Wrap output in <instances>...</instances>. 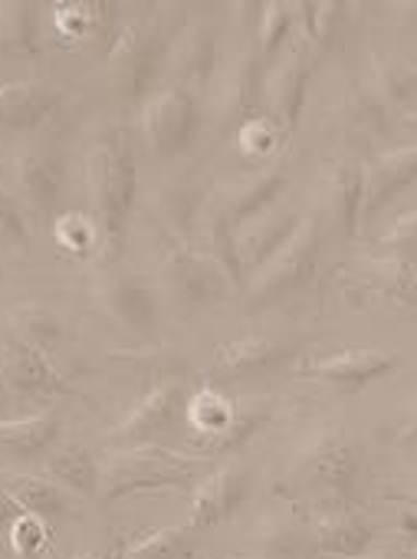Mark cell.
Returning <instances> with one entry per match:
<instances>
[{
	"instance_id": "7bdbcfd3",
	"label": "cell",
	"mask_w": 417,
	"mask_h": 559,
	"mask_svg": "<svg viewBox=\"0 0 417 559\" xmlns=\"http://www.w3.org/2000/svg\"><path fill=\"white\" fill-rule=\"evenodd\" d=\"M397 536L404 539V546H407V549H414V552H417V510L404 507V513H401V526H397Z\"/></svg>"
},
{
	"instance_id": "e575fe53",
	"label": "cell",
	"mask_w": 417,
	"mask_h": 559,
	"mask_svg": "<svg viewBox=\"0 0 417 559\" xmlns=\"http://www.w3.org/2000/svg\"><path fill=\"white\" fill-rule=\"evenodd\" d=\"M122 559H194L191 530L162 526L132 533L129 539H122Z\"/></svg>"
},
{
	"instance_id": "9a60e30c",
	"label": "cell",
	"mask_w": 417,
	"mask_h": 559,
	"mask_svg": "<svg viewBox=\"0 0 417 559\" xmlns=\"http://www.w3.org/2000/svg\"><path fill=\"white\" fill-rule=\"evenodd\" d=\"M361 191H365L361 158L345 155L329 162L319 181L322 230H332L335 237H355L361 221Z\"/></svg>"
},
{
	"instance_id": "52a82bcc",
	"label": "cell",
	"mask_w": 417,
	"mask_h": 559,
	"mask_svg": "<svg viewBox=\"0 0 417 559\" xmlns=\"http://www.w3.org/2000/svg\"><path fill=\"white\" fill-rule=\"evenodd\" d=\"M188 382L181 379H162L155 389H148V395L129 412V418L109 435V448L112 451H126V448H165V438L184 425V412H188Z\"/></svg>"
},
{
	"instance_id": "d4e9b609",
	"label": "cell",
	"mask_w": 417,
	"mask_h": 559,
	"mask_svg": "<svg viewBox=\"0 0 417 559\" xmlns=\"http://www.w3.org/2000/svg\"><path fill=\"white\" fill-rule=\"evenodd\" d=\"M207 191L198 181H175L165 185L155 194V211H158V227L165 234V243H178V247H194L198 237V224L201 214L207 207Z\"/></svg>"
},
{
	"instance_id": "3957f363",
	"label": "cell",
	"mask_w": 417,
	"mask_h": 559,
	"mask_svg": "<svg viewBox=\"0 0 417 559\" xmlns=\"http://www.w3.org/2000/svg\"><path fill=\"white\" fill-rule=\"evenodd\" d=\"M184 31V14H145L119 31L109 47V83L126 106H145L155 96L158 76L168 70L171 47Z\"/></svg>"
},
{
	"instance_id": "b9f144b4",
	"label": "cell",
	"mask_w": 417,
	"mask_h": 559,
	"mask_svg": "<svg viewBox=\"0 0 417 559\" xmlns=\"http://www.w3.org/2000/svg\"><path fill=\"white\" fill-rule=\"evenodd\" d=\"M276 135H279V126L266 112L257 116V119H250V122H243L237 129V139H240V145H243L247 155H266L273 148Z\"/></svg>"
},
{
	"instance_id": "7c38bea8",
	"label": "cell",
	"mask_w": 417,
	"mask_h": 559,
	"mask_svg": "<svg viewBox=\"0 0 417 559\" xmlns=\"http://www.w3.org/2000/svg\"><path fill=\"white\" fill-rule=\"evenodd\" d=\"M338 287L348 297L381 300L401 310H417V266L397 257H355L338 270Z\"/></svg>"
},
{
	"instance_id": "1f68e13d",
	"label": "cell",
	"mask_w": 417,
	"mask_h": 559,
	"mask_svg": "<svg viewBox=\"0 0 417 559\" xmlns=\"http://www.w3.org/2000/svg\"><path fill=\"white\" fill-rule=\"evenodd\" d=\"M4 497L17 507V513H34L47 523H57L73 510L67 490L53 477H11Z\"/></svg>"
},
{
	"instance_id": "4dcf8cb0",
	"label": "cell",
	"mask_w": 417,
	"mask_h": 559,
	"mask_svg": "<svg viewBox=\"0 0 417 559\" xmlns=\"http://www.w3.org/2000/svg\"><path fill=\"white\" fill-rule=\"evenodd\" d=\"M47 474L60 487H67L73 493H83V497H96L99 493V480H103L99 461L93 457V451L86 444H76V441L57 444L47 454Z\"/></svg>"
},
{
	"instance_id": "5bb4252c",
	"label": "cell",
	"mask_w": 417,
	"mask_h": 559,
	"mask_svg": "<svg viewBox=\"0 0 417 559\" xmlns=\"http://www.w3.org/2000/svg\"><path fill=\"white\" fill-rule=\"evenodd\" d=\"M289 185V171L286 162L257 168L250 175H240L234 181H224L211 191V207L234 227L240 230L247 221H253L257 214H263L270 204L279 201V194Z\"/></svg>"
},
{
	"instance_id": "ac0fdd59",
	"label": "cell",
	"mask_w": 417,
	"mask_h": 559,
	"mask_svg": "<svg viewBox=\"0 0 417 559\" xmlns=\"http://www.w3.org/2000/svg\"><path fill=\"white\" fill-rule=\"evenodd\" d=\"M63 106V90L47 80L0 83V132H34Z\"/></svg>"
},
{
	"instance_id": "f1b7e54d",
	"label": "cell",
	"mask_w": 417,
	"mask_h": 559,
	"mask_svg": "<svg viewBox=\"0 0 417 559\" xmlns=\"http://www.w3.org/2000/svg\"><path fill=\"white\" fill-rule=\"evenodd\" d=\"M348 24H352V4H335V0H329V4H312V0L296 4V34L319 53L342 50L348 37Z\"/></svg>"
},
{
	"instance_id": "83f0119b",
	"label": "cell",
	"mask_w": 417,
	"mask_h": 559,
	"mask_svg": "<svg viewBox=\"0 0 417 559\" xmlns=\"http://www.w3.org/2000/svg\"><path fill=\"white\" fill-rule=\"evenodd\" d=\"M57 438H60V415L53 412L0 421V454L11 461L47 457L57 448Z\"/></svg>"
},
{
	"instance_id": "bcb514c9",
	"label": "cell",
	"mask_w": 417,
	"mask_h": 559,
	"mask_svg": "<svg viewBox=\"0 0 417 559\" xmlns=\"http://www.w3.org/2000/svg\"><path fill=\"white\" fill-rule=\"evenodd\" d=\"M384 500H391V503H401V507H410V510H417V493L391 490V493H384Z\"/></svg>"
},
{
	"instance_id": "7a4b0ae2",
	"label": "cell",
	"mask_w": 417,
	"mask_h": 559,
	"mask_svg": "<svg viewBox=\"0 0 417 559\" xmlns=\"http://www.w3.org/2000/svg\"><path fill=\"white\" fill-rule=\"evenodd\" d=\"M86 185H90V221L96 227V260L103 270L116 266L139 191V165L132 135L122 126L106 129L86 162Z\"/></svg>"
},
{
	"instance_id": "681fc988",
	"label": "cell",
	"mask_w": 417,
	"mask_h": 559,
	"mask_svg": "<svg viewBox=\"0 0 417 559\" xmlns=\"http://www.w3.org/2000/svg\"><path fill=\"white\" fill-rule=\"evenodd\" d=\"M358 559H361V556H358ZM381 559H384V556H381Z\"/></svg>"
},
{
	"instance_id": "6da1fadb",
	"label": "cell",
	"mask_w": 417,
	"mask_h": 559,
	"mask_svg": "<svg viewBox=\"0 0 417 559\" xmlns=\"http://www.w3.org/2000/svg\"><path fill=\"white\" fill-rule=\"evenodd\" d=\"M361 454L345 425L322 428L286 467V480L276 484V493L299 513L325 516L335 510H358Z\"/></svg>"
},
{
	"instance_id": "ab89813d",
	"label": "cell",
	"mask_w": 417,
	"mask_h": 559,
	"mask_svg": "<svg viewBox=\"0 0 417 559\" xmlns=\"http://www.w3.org/2000/svg\"><path fill=\"white\" fill-rule=\"evenodd\" d=\"M378 247H388V257H397L410 266H417V207L401 214L378 240Z\"/></svg>"
},
{
	"instance_id": "8fae6325",
	"label": "cell",
	"mask_w": 417,
	"mask_h": 559,
	"mask_svg": "<svg viewBox=\"0 0 417 559\" xmlns=\"http://www.w3.org/2000/svg\"><path fill=\"white\" fill-rule=\"evenodd\" d=\"M0 389L24 399L73 395L70 382L57 372L47 353L27 343L14 326H0Z\"/></svg>"
},
{
	"instance_id": "484cf974",
	"label": "cell",
	"mask_w": 417,
	"mask_h": 559,
	"mask_svg": "<svg viewBox=\"0 0 417 559\" xmlns=\"http://www.w3.org/2000/svg\"><path fill=\"white\" fill-rule=\"evenodd\" d=\"M374 543V526L361 510H335L312 520V552L322 559H358Z\"/></svg>"
},
{
	"instance_id": "f546056e",
	"label": "cell",
	"mask_w": 417,
	"mask_h": 559,
	"mask_svg": "<svg viewBox=\"0 0 417 559\" xmlns=\"http://www.w3.org/2000/svg\"><path fill=\"white\" fill-rule=\"evenodd\" d=\"M194 247L224 270V276L234 284V290L247 287V273H243V263H240V253H237V230L211 207V198H207V207L201 214Z\"/></svg>"
},
{
	"instance_id": "44dd1931",
	"label": "cell",
	"mask_w": 417,
	"mask_h": 559,
	"mask_svg": "<svg viewBox=\"0 0 417 559\" xmlns=\"http://www.w3.org/2000/svg\"><path fill=\"white\" fill-rule=\"evenodd\" d=\"M217 70V34L211 24H194L191 31H181V37L171 47L168 57V73L171 86L188 90L191 96H204Z\"/></svg>"
},
{
	"instance_id": "30bf717a",
	"label": "cell",
	"mask_w": 417,
	"mask_h": 559,
	"mask_svg": "<svg viewBox=\"0 0 417 559\" xmlns=\"http://www.w3.org/2000/svg\"><path fill=\"white\" fill-rule=\"evenodd\" d=\"M319 60H322V53L296 34L293 44L286 47V53L266 73V90H263L266 116L279 126L283 135L296 132V126H299V116L306 106V90L319 70Z\"/></svg>"
},
{
	"instance_id": "8d00e7d4",
	"label": "cell",
	"mask_w": 417,
	"mask_h": 559,
	"mask_svg": "<svg viewBox=\"0 0 417 559\" xmlns=\"http://www.w3.org/2000/svg\"><path fill=\"white\" fill-rule=\"evenodd\" d=\"M27 247H31V227H27L24 204L8 188H0V257L24 253Z\"/></svg>"
},
{
	"instance_id": "7402d4cb",
	"label": "cell",
	"mask_w": 417,
	"mask_h": 559,
	"mask_svg": "<svg viewBox=\"0 0 417 559\" xmlns=\"http://www.w3.org/2000/svg\"><path fill=\"white\" fill-rule=\"evenodd\" d=\"M302 214L286 207V204H270L263 214H257L253 221H247L240 230H237V253H240V263H243V273L247 280L293 237V230L299 227Z\"/></svg>"
},
{
	"instance_id": "74e56055",
	"label": "cell",
	"mask_w": 417,
	"mask_h": 559,
	"mask_svg": "<svg viewBox=\"0 0 417 559\" xmlns=\"http://www.w3.org/2000/svg\"><path fill=\"white\" fill-rule=\"evenodd\" d=\"M50 543V523L34 516V513H17L11 523V549L21 559H34L47 549Z\"/></svg>"
},
{
	"instance_id": "ee69618b",
	"label": "cell",
	"mask_w": 417,
	"mask_h": 559,
	"mask_svg": "<svg viewBox=\"0 0 417 559\" xmlns=\"http://www.w3.org/2000/svg\"><path fill=\"white\" fill-rule=\"evenodd\" d=\"M76 559H122V539H116L109 549H93V552H83Z\"/></svg>"
},
{
	"instance_id": "836d02e7",
	"label": "cell",
	"mask_w": 417,
	"mask_h": 559,
	"mask_svg": "<svg viewBox=\"0 0 417 559\" xmlns=\"http://www.w3.org/2000/svg\"><path fill=\"white\" fill-rule=\"evenodd\" d=\"M253 37H257L253 50L260 57V67H263V73H270L296 37V4H279V0L263 4Z\"/></svg>"
},
{
	"instance_id": "9c48e42d",
	"label": "cell",
	"mask_w": 417,
	"mask_h": 559,
	"mask_svg": "<svg viewBox=\"0 0 417 559\" xmlns=\"http://www.w3.org/2000/svg\"><path fill=\"white\" fill-rule=\"evenodd\" d=\"M201 126V99L181 86L158 90L142 106V135L152 158H178L191 148Z\"/></svg>"
},
{
	"instance_id": "603a6c76",
	"label": "cell",
	"mask_w": 417,
	"mask_h": 559,
	"mask_svg": "<svg viewBox=\"0 0 417 559\" xmlns=\"http://www.w3.org/2000/svg\"><path fill=\"white\" fill-rule=\"evenodd\" d=\"M329 126L345 145L371 148L374 142H381L388 135L391 116L361 90V83H352L345 90V96L335 103V109L329 112Z\"/></svg>"
},
{
	"instance_id": "f6af8a7d",
	"label": "cell",
	"mask_w": 417,
	"mask_h": 559,
	"mask_svg": "<svg viewBox=\"0 0 417 559\" xmlns=\"http://www.w3.org/2000/svg\"><path fill=\"white\" fill-rule=\"evenodd\" d=\"M417 441V399H414V408H410V418L401 431V444H414Z\"/></svg>"
},
{
	"instance_id": "277c9868",
	"label": "cell",
	"mask_w": 417,
	"mask_h": 559,
	"mask_svg": "<svg viewBox=\"0 0 417 559\" xmlns=\"http://www.w3.org/2000/svg\"><path fill=\"white\" fill-rule=\"evenodd\" d=\"M204 457H181L171 448L112 451L103 467L99 497L112 503L158 490H194V484L204 477Z\"/></svg>"
},
{
	"instance_id": "2e32d148",
	"label": "cell",
	"mask_w": 417,
	"mask_h": 559,
	"mask_svg": "<svg viewBox=\"0 0 417 559\" xmlns=\"http://www.w3.org/2000/svg\"><path fill=\"white\" fill-rule=\"evenodd\" d=\"M263 90H266V73L260 67V57L253 47L240 50L230 67L224 70L221 76V86H217V119H221V129H230L237 132L243 122L263 116Z\"/></svg>"
},
{
	"instance_id": "4fadbf2b",
	"label": "cell",
	"mask_w": 417,
	"mask_h": 559,
	"mask_svg": "<svg viewBox=\"0 0 417 559\" xmlns=\"http://www.w3.org/2000/svg\"><path fill=\"white\" fill-rule=\"evenodd\" d=\"M401 366V359L394 353L384 349H371V346H345L332 356H319V359H306L296 366V379H309V382H322L342 395H355L365 385L378 382L381 376L394 372Z\"/></svg>"
},
{
	"instance_id": "f35d334b",
	"label": "cell",
	"mask_w": 417,
	"mask_h": 559,
	"mask_svg": "<svg viewBox=\"0 0 417 559\" xmlns=\"http://www.w3.org/2000/svg\"><path fill=\"white\" fill-rule=\"evenodd\" d=\"M53 237L57 243L73 253V257H86V253H96V227L90 217H80V214H63L53 221Z\"/></svg>"
},
{
	"instance_id": "d6a6232c",
	"label": "cell",
	"mask_w": 417,
	"mask_h": 559,
	"mask_svg": "<svg viewBox=\"0 0 417 559\" xmlns=\"http://www.w3.org/2000/svg\"><path fill=\"white\" fill-rule=\"evenodd\" d=\"M0 53L21 60L40 57V4L27 0L0 4Z\"/></svg>"
},
{
	"instance_id": "c3c4849f",
	"label": "cell",
	"mask_w": 417,
	"mask_h": 559,
	"mask_svg": "<svg viewBox=\"0 0 417 559\" xmlns=\"http://www.w3.org/2000/svg\"><path fill=\"white\" fill-rule=\"evenodd\" d=\"M404 122H407V126H417V106H414L410 112H404Z\"/></svg>"
},
{
	"instance_id": "e0dca14e",
	"label": "cell",
	"mask_w": 417,
	"mask_h": 559,
	"mask_svg": "<svg viewBox=\"0 0 417 559\" xmlns=\"http://www.w3.org/2000/svg\"><path fill=\"white\" fill-rule=\"evenodd\" d=\"M67 188V165L57 152L31 148L17 162V191L27 214L40 224H53Z\"/></svg>"
},
{
	"instance_id": "ffe728a7",
	"label": "cell",
	"mask_w": 417,
	"mask_h": 559,
	"mask_svg": "<svg viewBox=\"0 0 417 559\" xmlns=\"http://www.w3.org/2000/svg\"><path fill=\"white\" fill-rule=\"evenodd\" d=\"M247 500V474L234 464H224L217 471H207L194 490H191V516H188V530H211L227 523L240 503Z\"/></svg>"
},
{
	"instance_id": "60d3db41",
	"label": "cell",
	"mask_w": 417,
	"mask_h": 559,
	"mask_svg": "<svg viewBox=\"0 0 417 559\" xmlns=\"http://www.w3.org/2000/svg\"><path fill=\"white\" fill-rule=\"evenodd\" d=\"M302 533L289 523H266L260 530V546L270 559H299L302 556Z\"/></svg>"
},
{
	"instance_id": "5b68a950",
	"label": "cell",
	"mask_w": 417,
	"mask_h": 559,
	"mask_svg": "<svg viewBox=\"0 0 417 559\" xmlns=\"http://www.w3.org/2000/svg\"><path fill=\"white\" fill-rule=\"evenodd\" d=\"M322 224L315 217H302L293 237L247 280V310L260 313L299 297L322 263Z\"/></svg>"
},
{
	"instance_id": "8992f818",
	"label": "cell",
	"mask_w": 417,
	"mask_h": 559,
	"mask_svg": "<svg viewBox=\"0 0 417 559\" xmlns=\"http://www.w3.org/2000/svg\"><path fill=\"white\" fill-rule=\"evenodd\" d=\"M158 284H162L158 294H165L181 313H198L234 294V284L211 257H204L198 247H178V243L165 247Z\"/></svg>"
},
{
	"instance_id": "d590c367",
	"label": "cell",
	"mask_w": 417,
	"mask_h": 559,
	"mask_svg": "<svg viewBox=\"0 0 417 559\" xmlns=\"http://www.w3.org/2000/svg\"><path fill=\"white\" fill-rule=\"evenodd\" d=\"M11 326H14L27 343H34L40 353H50V349L63 340V323H60V317H57L53 310H47V307H37V304L14 310V313H11Z\"/></svg>"
},
{
	"instance_id": "4316f807",
	"label": "cell",
	"mask_w": 417,
	"mask_h": 559,
	"mask_svg": "<svg viewBox=\"0 0 417 559\" xmlns=\"http://www.w3.org/2000/svg\"><path fill=\"white\" fill-rule=\"evenodd\" d=\"M361 90L391 116L417 106V63L407 57H378L361 76Z\"/></svg>"
},
{
	"instance_id": "cb8c5ba5",
	"label": "cell",
	"mask_w": 417,
	"mask_h": 559,
	"mask_svg": "<svg viewBox=\"0 0 417 559\" xmlns=\"http://www.w3.org/2000/svg\"><path fill=\"white\" fill-rule=\"evenodd\" d=\"M289 356H293V349L276 343V340H270V336H243V340L217 346L211 372L221 376L224 382L257 379V376L276 372Z\"/></svg>"
},
{
	"instance_id": "ba28073f",
	"label": "cell",
	"mask_w": 417,
	"mask_h": 559,
	"mask_svg": "<svg viewBox=\"0 0 417 559\" xmlns=\"http://www.w3.org/2000/svg\"><path fill=\"white\" fill-rule=\"evenodd\" d=\"M96 307L126 333L139 336V340H152L158 333L162 323V304H158V290L148 284L145 276L129 273V270H103L99 284L93 290Z\"/></svg>"
},
{
	"instance_id": "d6986e66",
	"label": "cell",
	"mask_w": 417,
	"mask_h": 559,
	"mask_svg": "<svg viewBox=\"0 0 417 559\" xmlns=\"http://www.w3.org/2000/svg\"><path fill=\"white\" fill-rule=\"evenodd\" d=\"M361 168H365L361 221H374L417 178V142L381 152V155L361 162Z\"/></svg>"
},
{
	"instance_id": "7dc6e473",
	"label": "cell",
	"mask_w": 417,
	"mask_h": 559,
	"mask_svg": "<svg viewBox=\"0 0 417 559\" xmlns=\"http://www.w3.org/2000/svg\"><path fill=\"white\" fill-rule=\"evenodd\" d=\"M11 516H17V507L8 500V497H0V523L4 520H11Z\"/></svg>"
}]
</instances>
